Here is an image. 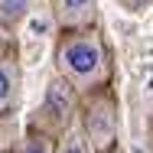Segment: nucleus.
<instances>
[{
	"instance_id": "obj_8",
	"label": "nucleus",
	"mask_w": 153,
	"mask_h": 153,
	"mask_svg": "<svg viewBox=\"0 0 153 153\" xmlns=\"http://www.w3.org/2000/svg\"><path fill=\"white\" fill-rule=\"evenodd\" d=\"M16 153H56V140H52L49 134H39V130H33V134H26V137L20 140Z\"/></svg>"
},
{
	"instance_id": "obj_7",
	"label": "nucleus",
	"mask_w": 153,
	"mask_h": 153,
	"mask_svg": "<svg viewBox=\"0 0 153 153\" xmlns=\"http://www.w3.org/2000/svg\"><path fill=\"white\" fill-rule=\"evenodd\" d=\"M33 0H0V23L3 26H16L20 20H26Z\"/></svg>"
},
{
	"instance_id": "obj_3",
	"label": "nucleus",
	"mask_w": 153,
	"mask_h": 153,
	"mask_svg": "<svg viewBox=\"0 0 153 153\" xmlns=\"http://www.w3.org/2000/svg\"><path fill=\"white\" fill-rule=\"evenodd\" d=\"M75 98H78V88L68 82V78H52L46 85V94H42V108L39 114L46 121H52L56 127H72V114H75Z\"/></svg>"
},
{
	"instance_id": "obj_4",
	"label": "nucleus",
	"mask_w": 153,
	"mask_h": 153,
	"mask_svg": "<svg viewBox=\"0 0 153 153\" xmlns=\"http://www.w3.org/2000/svg\"><path fill=\"white\" fill-rule=\"evenodd\" d=\"M98 16V0H56V20L62 30L91 26Z\"/></svg>"
},
{
	"instance_id": "obj_1",
	"label": "nucleus",
	"mask_w": 153,
	"mask_h": 153,
	"mask_svg": "<svg viewBox=\"0 0 153 153\" xmlns=\"http://www.w3.org/2000/svg\"><path fill=\"white\" fill-rule=\"evenodd\" d=\"M56 68L78 91L101 88L111 75V59H108V46L101 33H94L91 26L65 30V36L56 46Z\"/></svg>"
},
{
	"instance_id": "obj_5",
	"label": "nucleus",
	"mask_w": 153,
	"mask_h": 153,
	"mask_svg": "<svg viewBox=\"0 0 153 153\" xmlns=\"http://www.w3.org/2000/svg\"><path fill=\"white\" fill-rule=\"evenodd\" d=\"M20 94V65L10 56H0V114L16 104Z\"/></svg>"
},
{
	"instance_id": "obj_6",
	"label": "nucleus",
	"mask_w": 153,
	"mask_h": 153,
	"mask_svg": "<svg viewBox=\"0 0 153 153\" xmlns=\"http://www.w3.org/2000/svg\"><path fill=\"white\" fill-rule=\"evenodd\" d=\"M56 153H94L91 143H88V134H85V127H65L59 134V140H56Z\"/></svg>"
},
{
	"instance_id": "obj_2",
	"label": "nucleus",
	"mask_w": 153,
	"mask_h": 153,
	"mask_svg": "<svg viewBox=\"0 0 153 153\" xmlns=\"http://www.w3.org/2000/svg\"><path fill=\"white\" fill-rule=\"evenodd\" d=\"M85 134L94 153H114L117 147V104L111 94H94L85 104Z\"/></svg>"
}]
</instances>
